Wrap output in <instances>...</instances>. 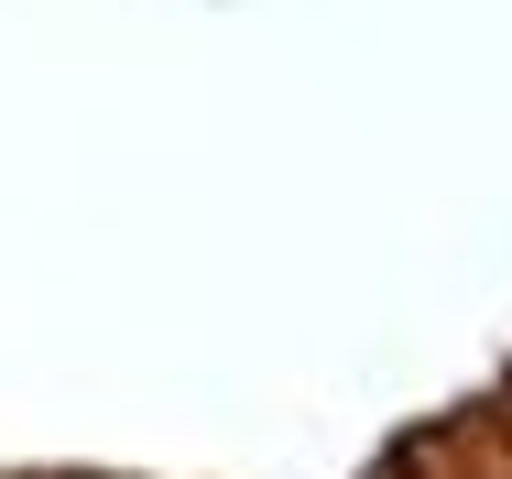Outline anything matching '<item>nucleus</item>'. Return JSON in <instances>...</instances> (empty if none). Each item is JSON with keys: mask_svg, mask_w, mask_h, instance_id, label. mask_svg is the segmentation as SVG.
<instances>
[]
</instances>
